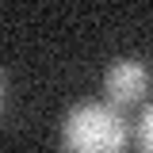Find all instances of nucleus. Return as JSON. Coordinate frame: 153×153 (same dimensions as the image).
<instances>
[{
  "instance_id": "obj_1",
  "label": "nucleus",
  "mask_w": 153,
  "mask_h": 153,
  "mask_svg": "<svg viewBox=\"0 0 153 153\" xmlns=\"http://www.w3.org/2000/svg\"><path fill=\"white\" fill-rule=\"evenodd\" d=\"M65 149L69 153H123L126 119L107 103H80L65 115Z\"/></svg>"
},
{
  "instance_id": "obj_2",
  "label": "nucleus",
  "mask_w": 153,
  "mask_h": 153,
  "mask_svg": "<svg viewBox=\"0 0 153 153\" xmlns=\"http://www.w3.org/2000/svg\"><path fill=\"white\" fill-rule=\"evenodd\" d=\"M146 84H149V73L142 61H115L107 76H103V88H107V100L126 107V103H138L146 96Z\"/></svg>"
},
{
  "instance_id": "obj_3",
  "label": "nucleus",
  "mask_w": 153,
  "mask_h": 153,
  "mask_svg": "<svg viewBox=\"0 0 153 153\" xmlns=\"http://www.w3.org/2000/svg\"><path fill=\"white\" fill-rule=\"evenodd\" d=\"M138 146H142V153H153V103L138 119Z\"/></svg>"
}]
</instances>
